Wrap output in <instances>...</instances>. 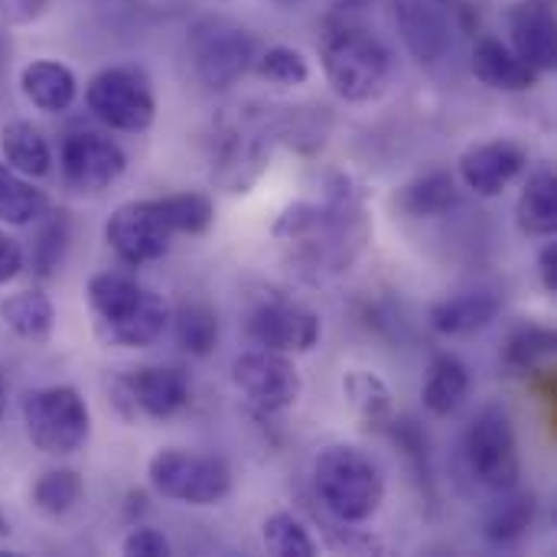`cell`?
I'll use <instances>...</instances> for the list:
<instances>
[{"mask_svg": "<svg viewBox=\"0 0 557 557\" xmlns=\"http://www.w3.org/2000/svg\"><path fill=\"white\" fill-rule=\"evenodd\" d=\"M372 235L366 202L349 176H333L323 199L294 202L274 222V242L297 274L320 281L356 264Z\"/></svg>", "mask_w": 557, "mask_h": 557, "instance_id": "obj_1", "label": "cell"}, {"mask_svg": "<svg viewBox=\"0 0 557 557\" xmlns=\"http://www.w3.org/2000/svg\"><path fill=\"white\" fill-rule=\"evenodd\" d=\"M85 300L95 336L114 349H147L170 326L166 300L121 271L95 274L85 287Z\"/></svg>", "mask_w": 557, "mask_h": 557, "instance_id": "obj_2", "label": "cell"}, {"mask_svg": "<svg viewBox=\"0 0 557 557\" xmlns=\"http://www.w3.org/2000/svg\"><path fill=\"white\" fill-rule=\"evenodd\" d=\"M313 486L323 509L343 525L369 522L385 503V476L369 454L352 444H330L317 454Z\"/></svg>", "mask_w": 557, "mask_h": 557, "instance_id": "obj_3", "label": "cell"}, {"mask_svg": "<svg viewBox=\"0 0 557 557\" xmlns=\"http://www.w3.org/2000/svg\"><path fill=\"white\" fill-rule=\"evenodd\" d=\"M320 62L330 88L343 101H372L392 78L388 46L366 26L339 23L320 46Z\"/></svg>", "mask_w": 557, "mask_h": 557, "instance_id": "obj_4", "label": "cell"}, {"mask_svg": "<svg viewBox=\"0 0 557 557\" xmlns=\"http://www.w3.org/2000/svg\"><path fill=\"white\" fill-rule=\"evenodd\" d=\"M186 49H189L196 78L206 88L222 91V88H232L235 82H242V75H248L255 69L258 36L232 16L209 13L189 26Z\"/></svg>", "mask_w": 557, "mask_h": 557, "instance_id": "obj_5", "label": "cell"}, {"mask_svg": "<svg viewBox=\"0 0 557 557\" xmlns=\"http://www.w3.org/2000/svg\"><path fill=\"white\" fill-rule=\"evenodd\" d=\"M23 428L36 450L49 457H72L91 437V411L78 388L46 385L23 395Z\"/></svg>", "mask_w": 557, "mask_h": 557, "instance_id": "obj_6", "label": "cell"}, {"mask_svg": "<svg viewBox=\"0 0 557 557\" xmlns=\"http://www.w3.org/2000/svg\"><path fill=\"white\" fill-rule=\"evenodd\" d=\"M147 480L157 496L196 509L219 506L232 493V470L222 457L183 447L157 450L147 463Z\"/></svg>", "mask_w": 557, "mask_h": 557, "instance_id": "obj_7", "label": "cell"}, {"mask_svg": "<svg viewBox=\"0 0 557 557\" xmlns=\"http://www.w3.org/2000/svg\"><path fill=\"white\" fill-rule=\"evenodd\" d=\"M463 460L473 480L493 493L519 490L522 454L512 414L503 405H486L463 434Z\"/></svg>", "mask_w": 557, "mask_h": 557, "instance_id": "obj_8", "label": "cell"}, {"mask_svg": "<svg viewBox=\"0 0 557 557\" xmlns=\"http://www.w3.org/2000/svg\"><path fill=\"white\" fill-rule=\"evenodd\" d=\"M85 104L91 117L121 134H144L157 117L153 85L137 65H111L91 75L85 85Z\"/></svg>", "mask_w": 557, "mask_h": 557, "instance_id": "obj_9", "label": "cell"}, {"mask_svg": "<svg viewBox=\"0 0 557 557\" xmlns=\"http://www.w3.org/2000/svg\"><path fill=\"white\" fill-rule=\"evenodd\" d=\"M176 232L160 206V199H134L117 206L104 222V242L127 268H144L150 261H160Z\"/></svg>", "mask_w": 557, "mask_h": 557, "instance_id": "obj_10", "label": "cell"}, {"mask_svg": "<svg viewBox=\"0 0 557 557\" xmlns=\"http://www.w3.org/2000/svg\"><path fill=\"white\" fill-rule=\"evenodd\" d=\"M245 333L258 349L290 356V352H310L323 336V323L310 307L281 294H268L248 310Z\"/></svg>", "mask_w": 557, "mask_h": 557, "instance_id": "obj_11", "label": "cell"}, {"mask_svg": "<svg viewBox=\"0 0 557 557\" xmlns=\"http://www.w3.org/2000/svg\"><path fill=\"white\" fill-rule=\"evenodd\" d=\"M59 166L69 189L82 196H98L124 176L127 153L117 140L98 131H72L59 147Z\"/></svg>", "mask_w": 557, "mask_h": 557, "instance_id": "obj_12", "label": "cell"}, {"mask_svg": "<svg viewBox=\"0 0 557 557\" xmlns=\"http://www.w3.org/2000/svg\"><path fill=\"white\" fill-rule=\"evenodd\" d=\"M111 392L124 418L140 411L153 421H170L189 405V375L180 366H144L117 375Z\"/></svg>", "mask_w": 557, "mask_h": 557, "instance_id": "obj_13", "label": "cell"}, {"mask_svg": "<svg viewBox=\"0 0 557 557\" xmlns=\"http://www.w3.org/2000/svg\"><path fill=\"white\" fill-rule=\"evenodd\" d=\"M232 382L264 414L287 411L300 401L304 379L290 356L271 349H251L232 362Z\"/></svg>", "mask_w": 557, "mask_h": 557, "instance_id": "obj_14", "label": "cell"}, {"mask_svg": "<svg viewBox=\"0 0 557 557\" xmlns=\"http://www.w3.org/2000/svg\"><path fill=\"white\" fill-rule=\"evenodd\" d=\"M529 166V150L516 140L496 137L463 150L460 157V180L483 199H496L506 193L512 180H519Z\"/></svg>", "mask_w": 557, "mask_h": 557, "instance_id": "obj_15", "label": "cell"}, {"mask_svg": "<svg viewBox=\"0 0 557 557\" xmlns=\"http://www.w3.org/2000/svg\"><path fill=\"white\" fill-rule=\"evenodd\" d=\"M509 46L535 69L555 72L557 65V16L555 0H522L509 10Z\"/></svg>", "mask_w": 557, "mask_h": 557, "instance_id": "obj_16", "label": "cell"}, {"mask_svg": "<svg viewBox=\"0 0 557 557\" xmlns=\"http://www.w3.org/2000/svg\"><path fill=\"white\" fill-rule=\"evenodd\" d=\"M398 33L418 62H441L454 49V29L447 13L431 0H398L395 7Z\"/></svg>", "mask_w": 557, "mask_h": 557, "instance_id": "obj_17", "label": "cell"}, {"mask_svg": "<svg viewBox=\"0 0 557 557\" xmlns=\"http://www.w3.org/2000/svg\"><path fill=\"white\" fill-rule=\"evenodd\" d=\"M503 313V297L490 287L450 294L431 307V326L441 336H473Z\"/></svg>", "mask_w": 557, "mask_h": 557, "instance_id": "obj_18", "label": "cell"}, {"mask_svg": "<svg viewBox=\"0 0 557 557\" xmlns=\"http://www.w3.org/2000/svg\"><path fill=\"white\" fill-rule=\"evenodd\" d=\"M473 75L496 91H529L539 85L542 72H535L509 42L496 36H480L473 46Z\"/></svg>", "mask_w": 557, "mask_h": 557, "instance_id": "obj_19", "label": "cell"}, {"mask_svg": "<svg viewBox=\"0 0 557 557\" xmlns=\"http://www.w3.org/2000/svg\"><path fill=\"white\" fill-rule=\"evenodd\" d=\"M20 91L23 98L42 111V114H62L75 104L78 95V78L65 62L55 59H33L20 72Z\"/></svg>", "mask_w": 557, "mask_h": 557, "instance_id": "obj_20", "label": "cell"}, {"mask_svg": "<svg viewBox=\"0 0 557 557\" xmlns=\"http://www.w3.org/2000/svg\"><path fill=\"white\" fill-rule=\"evenodd\" d=\"M470 388H473V375H470L467 362L454 352H441V356H434V362L428 369L421 398L434 418H450L463 408V401L470 398Z\"/></svg>", "mask_w": 557, "mask_h": 557, "instance_id": "obj_21", "label": "cell"}, {"mask_svg": "<svg viewBox=\"0 0 557 557\" xmlns=\"http://www.w3.org/2000/svg\"><path fill=\"white\" fill-rule=\"evenodd\" d=\"M516 225L525 238H555L557 232V176L552 166H539L519 202H516Z\"/></svg>", "mask_w": 557, "mask_h": 557, "instance_id": "obj_22", "label": "cell"}, {"mask_svg": "<svg viewBox=\"0 0 557 557\" xmlns=\"http://www.w3.org/2000/svg\"><path fill=\"white\" fill-rule=\"evenodd\" d=\"M395 206L411 219H437L460 206L457 176L447 170H431L411 183H405L395 196Z\"/></svg>", "mask_w": 557, "mask_h": 557, "instance_id": "obj_23", "label": "cell"}, {"mask_svg": "<svg viewBox=\"0 0 557 557\" xmlns=\"http://www.w3.org/2000/svg\"><path fill=\"white\" fill-rule=\"evenodd\" d=\"M557 336L555 330L542 326V323H522L509 333L506 346H503V362L509 372L535 379V375H552V362H555Z\"/></svg>", "mask_w": 557, "mask_h": 557, "instance_id": "obj_24", "label": "cell"}, {"mask_svg": "<svg viewBox=\"0 0 557 557\" xmlns=\"http://www.w3.org/2000/svg\"><path fill=\"white\" fill-rule=\"evenodd\" d=\"M0 153L3 163L29 180H39L52 170V147L42 137V131L33 121H7L3 134H0Z\"/></svg>", "mask_w": 557, "mask_h": 557, "instance_id": "obj_25", "label": "cell"}, {"mask_svg": "<svg viewBox=\"0 0 557 557\" xmlns=\"http://www.w3.org/2000/svg\"><path fill=\"white\" fill-rule=\"evenodd\" d=\"M499 496L503 499L490 509L483 522V535L496 548H512L532 532L535 516H539V499L535 493H516V490H506Z\"/></svg>", "mask_w": 557, "mask_h": 557, "instance_id": "obj_26", "label": "cell"}, {"mask_svg": "<svg viewBox=\"0 0 557 557\" xmlns=\"http://www.w3.org/2000/svg\"><path fill=\"white\" fill-rule=\"evenodd\" d=\"M0 320L20 339L46 343L52 336V326H55V307L42 290L29 287V290H16V294L0 300Z\"/></svg>", "mask_w": 557, "mask_h": 557, "instance_id": "obj_27", "label": "cell"}, {"mask_svg": "<svg viewBox=\"0 0 557 557\" xmlns=\"http://www.w3.org/2000/svg\"><path fill=\"white\" fill-rule=\"evenodd\" d=\"M343 395H346L349 408L356 411V418H359L366 428L382 431V428L392 424V418H395L392 388H388L379 375H372V372H366V369L346 372V379H343Z\"/></svg>", "mask_w": 557, "mask_h": 557, "instance_id": "obj_28", "label": "cell"}, {"mask_svg": "<svg viewBox=\"0 0 557 557\" xmlns=\"http://www.w3.org/2000/svg\"><path fill=\"white\" fill-rule=\"evenodd\" d=\"M170 323H173L176 346L183 352H189L196 359L212 356V349L219 343V313L206 300H183L170 313Z\"/></svg>", "mask_w": 557, "mask_h": 557, "instance_id": "obj_29", "label": "cell"}, {"mask_svg": "<svg viewBox=\"0 0 557 557\" xmlns=\"http://www.w3.org/2000/svg\"><path fill=\"white\" fill-rule=\"evenodd\" d=\"M49 212V196L33 186L29 176L0 163V222L7 225H33Z\"/></svg>", "mask_w": 557, "mask_h": 557, "instance_id": "obj_30", "label": "cell"}, {"mask_svg": "<svg viewBox=\"0 0 557 557\" xmlns=\"http://www.w3.org/2000/svg\"><path fill=\"white\" fill-rule=\"evenodd\" d=\"M69 242H72V219H69V212L65 209H49L42 215V225H39L36 238H33V248L26 255L29 271L39 281L52 277L62 268L65 255H69Z\"/></svg>", "mask_w": 557, "mask_h": 557, "instance_id": "obj_31", "label": "cell"}, {"mask_svg": "<svg viewBox=\"0 0 557 557\" xmlns=\"http://www.w3.org/2000/svg\"><path fill=\"white\" fill-rule=\"evenodd\" d=\"M33 506L49 516V519H62L72 509H78L82 496H85V483L75 470H49L33 483Z\"/></svg>", "mask_w": 557, "mask_h": 557, "instance_id": "obj_32", "label": "cell"}, {"mask_svg": "<svg viewBox=\"0 0 557 557\" xmlns=\"http://www.w3.org/2000/svg\"><path fill=\"white\" fill-rule=\"evenodd\" d=\"M261 542L274 557H313L320 555L317 539L294 512H274L264 519Z\"/></svg>", "mask_w": 557, "mask_h": 557, "instance_id": "obj_33", "label": "cell"}, {"mask_svg": "<svg viewBox=\"0 0 557 557\" xmlns=\"http://www.w3.org/2000/svg\"><path fill=\"white\" fill-rule=\"evenodd\" d=\"M170 225L176 235H206L212 219H215V206L209 196L202 193H176V196H163L160 199Z\"/></svg>", "mask_w": 557, "mask_h": 557, "instance_id": "obj_34", "label": "cell"}, {"mask_svg": "<svg viewBox=\"0 0 557 557\" xmlns=\"http://www.w3.org/2000/svg\"><path fill=\"white\" fill-rule=\"evenodd\" d=\"M255 69L261 78L284 85V88L304 85L310 78V62L304 59L300 49H290V46H268L264 52H258Z\"/></svg>", "mask_w": 557, "mask_h": 557, "instance_id": "obj_35", "label": "cell"}, {"mask_svg": "<svg viewBox=\"0 0 557 557\" xmlns=\"http://www.w3.org/2000/svg\"><path fill=\"white\" fill-rule=\"evenodd\" d=\"M121 552L127 557H166L170 555V542L163 532L150 529V525H137L131 529V535L124 539Z\"/></svg>", "mask_w": 557, "mask_h": 557, "instance_id": "obj_36", "label": "cell"}, {"mask_svg": "<svg viewBox=\"0 0 557 557\" xmlns=\"http://www.w3.org/2000/svg\"><path fill=\"white\" fill-rule=\"evenodd\" d=\"M26 268V251L16 238H10L7 232H0V284L13 281L20 271Z\"/></svg>", "mask_w": 557, "mask_h": 557, "instance_id": "obj_37", "label": "cell"}, {"mask_svg": "<svg viewBox=\"0 0 557 557\" xmlns=\"http://www.w3.org/2000/svg\"><path fill=\"white\" fill-rule=\"evenodd\" d=\"M539 277L548 294H557V242L548 238V245L539 255Z\"/></svg>", "mask_w": 557, "mask_h": 557, "instance_id": "obj_38", "label": "cell"}, {"mask_svg": "<svg viewBox=\"0 0 557 557\" xmlns=\"http://www.w3.org/2000/svg\"><path fill=\"white\" fill-rule=\"evenodd\" d=\"M3 414H7V382L0 375V421H3Z\"/></svg>", "mask_w": 557, "mask_h": 557, "instance_id": "obj_39", "label": "cell"}, {"mask_svg": "<svg viewBox=\"0 0 557 557\" xmlns=\"http://www.w3.org/2000/svg\"><path fill=\"white\" fill-rule=\"evenodd\" d=\"M7 62H10V59H7V46L0 42V82H3V75H7Z\"/></svg>", "mask_w": 557, "mask_h": 557, "instance_id": "obj_40", "label": "cell"}]
</instances>
